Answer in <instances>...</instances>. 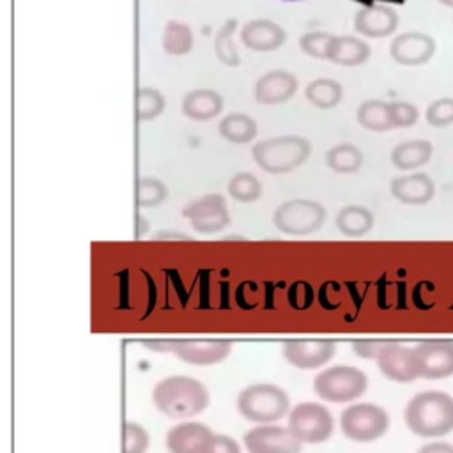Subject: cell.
<instances>
[{
	"mask_svg": "<svg viewBox=\"0 0 453 453\" xmlns=\"http://www.w3.org/2000/svg\"><path fill=\"white\" fill-rule=\"evenodd\" d=\"M152 402L161 414L173 419H188L207 409L209 391L195 377L170 375L156 382Z\"/></svg>",
	"mask_w": 453,
	"mask_h": 453,
	"instance_id": "cell-1",
	"label": "cell"
},
{
	"mask_svg": "<svg viewBox=\"0 0 453 453\" xmlns=\"http://www.w3.org/2000/svg\"><path fill=\"white\" fill-rule=\"evenodd\" d=\"M403 419L419 437H442L453 430V396L437 389L421 391L407 402Z\"/></svg>",
	"mask_w": 453,
	"mask_h": 453,
	"instance_id": "cell-2",
	"label": "cell"
},
{
	"mask_svg": "<svg viewBox=\"0 0 453 453\" xmlns=\"http://www.w3.org/2000/svg\"><path fill=\"white\" fill-rule=\"evenodd\" d=\"M311 152V143L304 136L283 134L265 138L251 147L253 161L267 173L281 175L301 166Z\"/></svg>",
	"mask_w": 453,
	"mask_h": 453,
	"instance_id": "cell-3",
	"label": "cell"
},
{
	"mask_svg": "<svg viewBox=\"0 0 453 453\" xmlns=\"http://www.w3.org/2000/svg\"><path fill=\"white\" fill-rule=\"evenodd\" d=\"M235 407L248 421L267 425L290 412V400L283 388L273 382H255L239 391Z\"/></svg>",
	"mask_w": 453,
	"mask_h": 453,
	"instance_id": "cell-4",
	"label": "cell"
},
{
	"mask_svg": "<svg viewBox=\"0 0 453 453\" xmlns=\"http://www.w3.org/2000/svg\"><path fill=\"white\" fill-rule=\"evenodd\" d=\"M368 389V377L356 366L334 365L320 370L313 379V391L331 403H347L363 396Z\"/></svg>",
	"mask_w": 453,
	"mask_h": 453,
	"instance_id": "cell-5",
	"label": "cell"
},
{
	"mask_svg": "<svg viewBox=\"0 0 453 453\" xmlns=\"http://www.w3.org/2000/svg\"><path fill=\"white\" fill-rule=\"evenodd\" d=\"M326 221V209L322 203L310 198H290L280 203L273 212V225L287 235L315 234Z\"/></svg>",
	"mask_w": 453,
	"mask_h": 453,
	"instance_id": "cell-6",
	"label": "cell"
},
{
	"mask_svg": "<svg viewBox=\"0 0 453 453\" xmlns=\"http://www.w3.org/2000/svg\"><path fill=\"white\" fill-rule=\"evenodd\" d=\"M342 434L354 442H373L389 428L388 412L375 403H352L340 416Z\"/></svg>",
	"mask_w": 453,
	"mask_h": 453,
	"instance_id": "cell-7",
	"label": "cell"
},
{
	"mask_svg": "<svg viewBox=\"0 0 453 453\" xmlns=\"http://www.w3.org/2000/svg\"><path fill=\"white\" fill-rule=\"evenodd\" d=\"M288 430L301 444H322L334 428L329 409L317 402H301L288 412Z\"/></svg>",
	"mask_w": 453,
	"mask_h": 453,
	"instance_id": "cell-8",
	"label": "cell"
},
{
	"mask_svg": "<svg viewBox=\"0 0 453 453\" xmlns=\"http://www.w3.org/2000/svg\"><path fill=\"white\" fill-rule=\"evenodd\" d=\"M182 218L189 219L198 234H216L230 225V212L221 193H207L182 207Z\"/></svg>",
	"mask_w": 453,
	"mask_h": 453,
	"instance_id": "cell-9",
	"label": "cell"
},
{
	"mask_svg": "<svg viewBox=\"0 0 453 453\" xmlns=\"http://www.w3.org/2000/svg\"><path fill=\"white\" fill-rule=\"evenodd\" d=\"M248 453H301L303 444L294 437L288 426L257 425L242 437Z\"/></svg>",
	"mask_w": 453,
	"mask_h": 453,
	"instance_id": "cell-10",
	"label": "cell"
},
{
	"mask_svg": "<svg viewBox=\"0 0 453 453\" xmlns=\"http://www.w3.org/2000/svg\"><path fill=\"white\" fill-rule=\"evenodd\" d=\"M232 347L234 345L228 340H170V354L196 366L225 361L230 356Z\"/></svg>",
	"mask_w": 453,
	"mask_h": 453,
	"instance_id": "cell-11",
	"label": "cell"
},
{
	"mask_svg": "<svg viewBox=\"0 0 453 453\" xmlns=\"http://www.w3.org/2000/svg\"><path fill=\"white\" fill-rule=\"evenodd\" d=\"M418 373L423 379H444L453 375V342L426 340L414 345Z\"/></svg>",
	"mask_w": 453,
	"mask_h": 453,
	"instance_id": "cell-12",
	"label": "cell"
},
{
	"mask_svg": "<svg viewBox=\"0 0 453 453\" xmlns=\"http://www.w3.org/2000/svg\"><path fill=\"white\" fill-rule=\"evenodd\" d=\"M336 343L331 340H288L281 347V354L292 366L299 370L322 368L333 359Z\"/></svg>",
	"mask_w": 453,
	"mask_h": 453,
	"instance_id": "cell-13",
	"label": "cell"
},
{
	"mask_svg": "<svg viewBox=\"0 0 453 453\" xmlns=\"http://www.w3.org/2000/svg\"><path fill=\"white\" fill-rule=\"evenodd\" d=\"M375 361L380 373L393 382L407 384L419 379L414 347L389 342L388 347L380 352V356Z\"/></svg>",
	"mask_w": 453,
	"mask_h": 453,
	"instance_id": "cell-14",
	"label": "cell"
},
{
	"mask_svg": "<svg viewBox=\"0 0 453 453\" xmlns=\"http://www.w3.org/2000/svg\"><path fill=\"white\" fill-rule=\"evenodd\" d=\"M435 39L425 32H403L396 35L389 44V55L402 65L426 64L435 53Z\"/></svg>",
	"mask_w": 453,
	"mask_h": 453,
	"instance_id": "cell-15",
	"label": "cell"
},
{
	"mask_svg": "<svg viewBox=\"0 0 453 453\" xmlns=\"http://www.w3.org/2000/svg\"><path fill=\"white\" fill-rule=\"evenodd\" d=\"M297 78L285 69H273L258 76L253 85L255 101L260 104L287 103L297 92Z\"/></svg>",
	"mask_w": 453,
	"mask_h": 453,
	"instance_id": "cell-16",
	"label": "cell"
},
{
	"mask_svg": "<svg viewBox=\"0 0 453 453\" xmlns=\"http://www.w3.org/2000/svg\"><path fill=\"white\" fill-rule=\"evenodd\" d=\"M398 27V14L384 4L361 7L354 16V30L365 37H386Z\"/></svg>",
	"mask_w": 453,
	"mask_h": 453,
	"instance_id": "cell-17",
	"label": "cell"
},
{
	"mask_svg": "<svg viewBox=\"0 0 453 453\" xmlns=\"http://www.w3.org/2000/svg\"><path fill=\"white\" fill-rule=\"evenodd\" d=\"M287 41V32L265 18L250 19L241 28V42L255 51H274Z\"/></svg>",
	"mask_w": 453,
	"mask_h": 453,
	"instance_id": "cell-18",
	"label": "cell"
},
{
	"mask_svg": "<svg viewBox=\"0 0 453 453\" xmlns=\"http://www.w3.org/2000/svg\"><path fill=\"white\" fill-rule=\"evenodd\" d=\"M389 191L393 198H396L402 203L423 205L434 198L435 184L426 173L414 172V173L395 177L389 184Z\"/></svg>",
	"mask_w": 453,
	"mask_h": 453,
	"instance_id": "cell-19",
	"label": "cell"
},
{
	"mask_svg": "<svg viewBox=\"0 0 453 453\" xmlns=\"http://www.w3.org/2000/svg\"><path fill=\"white\" fill-rule=\"evenodd\" d=\"M212 430L200 421H184L166 432L165 446L168 453H198Z\"/></svg>",
	"mask_w": 453,
	"mask_h": 453,
	"instance_id": "cell-20",
	"label": "cell"
},
{
	"mask_svg": "<svg viewBox=\"0 0 453 453\" xmlns=\"http://www.w3.org/2000/svg\"><path fill=\"white\" fill-rule=\"evenodd\" d=\"M370 46L354 35H333L326 50V60L338 65H361L370 58Z\"/></svg>",
	"mask_w": 453,
	"mask_h": 453,
	"instance_id": "cell-21",
	"label": "cell"
},
{
	"mask_svg": "<svg viewBox=\"0 0 453 453\" xmlns=\"http://www.w3.org/2000/svg\"><path fill=\"white\" fill-rule=\"evenodd\" d=\"M180 110L191 120H209L221 113L223 97L212 88H193L182 97Z\"/></svg>",
	"mask_w": 453,
	"mask_h": 453,
	"instance_id": "cell-22",
	"label": "cell"
},
{
	"mask_svg": "<svg viewBox=\"0 0 453 453\" xmlns=\"http://www.w3.org/2000/svg\"><path fill=\"white\" fill-rule=\"evenodd\" d=\"M434 147L428 140H407L393 147L389 159L398 170H414L426 165Z\"/></svg>",
	"mask_w": 453,
	"mask_h": 453,
	"instance_id": "cell-23",
	"label": "cell"
},
{
	"mask_svg": "<svg viewBox=\"0 0 453 453\" xmlns=\"http://www.w3.org/2000/svg\"><path fill=\"white\" fill-rule=\"evenodd\" d=\"M373 212L363 205H345L338 211L334 223L345 237H363L373 226Z\"/></svg>",
	"mask_w": 453,
	"mask_h": 453,
	"instance_id": "cell-24",
	"label": "cell"
},
{
	"mask_svg": "<svg viewBox=\"0 0 453 453\" xmlns=\"http://www.w3.org/2000/svg\"><path fill=\"white\" fill-rule=\"evenodd\" d=\"M356 119L361 127L373 131V133H386L395 129L391 113H389V103L380 99H368L363 101L357 106Z\"/></svg>",
	"mask_w": 453,
	"mask_h": 453,
	"instance_id": "cell-25",
	"label": "cell"
},
{
	"mask_svg": "<svg viewBox=\"0 0 453 453\" xmlns=\"http://www.w3.org/2000/svg\"><path fill=\"white\" fill-rule=\"evenodd\" d=\"M219 134L230 143H248L257 136V122L246 113H226L218 124Z\"/></svg>",
	"mask_w": 453,
	"mask_h": 453,
	"instance_id": "cell-26",
	"label": "cell"
},
{
	"mask_svg": "<svg viewBox=\"0 0 453 453\" xmlns=\"http://www.w3.org/2000/svg\"><path fill=\"white\" fill-rule=\"evenodd\" d=\"M304 96L313 106L329 110V108H334L336 104H340V101L343 97V87L336 80L317 78L306 85Z\"/></svg>",
	"mask_w": 453,
	"mask_h": 453,
	"instance_id": "cell-27",
	"label": "cell"
},
{
	"mask_svg": "<svg viewBox=\"0 0 453 453\" xmlns=\"http://www.w3.org/2000/svg\"><path fill=\"white\" fill-rule=\"evenodd\" d=\"M193 42L195 39L189 25L177 19L166 21L161 35V44L168 55H173V57L186 55L193 48Z\"/></svg>",
	"mask_w": 453,
	"mask_h": 453,
	"instance_id": "cell-28",
	"label": "cell"
},
{
	"mask_svg": "<svg viewBox=\"0 0 453 453\" xmlns=\"http://www.w3.org/2000/svg\"><path fill=\"white\" fill-rule=\"evenodd\" d=\"M326 165L334 173H356L363 165V152L352 143H338L326 152Z\"/></svg>",
	"mask_w": 453,
	"mask_h": 453,
	"instance_id": "cell-29",
	"label": "cell"
},
{
	"mask_svg": "<svg viewBox=\"0 0 453 453\" xmlns=\"http://www.w3.org/2000/svg\"><path fill=\"white\" fill-rule=\"evenodd\" d=\"M237 27H239V21L235 18L226 19L221 25V28L216 32L214 42H212L214 53L219 58V62L225 64V65H230V67H235V65L241 64V57H239L237 48H235V44L232 41Z\"/></svg>",
	"mask_w": 453,
	"mask_h": 453,
	"instance_id": "cell-30",
	"label": "cell"
},
{
	"mask_svg": "<svg viewBox=\"0 0 453 453\" xmlns=\"http://www.w3.org/2000/svg\"><path fill=\"white\" fill-rule=\"evenodd\" d=\"M226 191H228L230 198H234L235 202L251 203V202H257L260 198L262 184L253 173L239 172V173L232 175V179L228 180Z\"/></svg>",
	"mask_w": 453,
	"mask_h": 453,
	"instance_id": "cell-31",
	"label": "cell"
},
{
	"mask_svg": "<svg viewBox=\"0 0 453 453\" xmlns=\"http://www.w3.org/2000/svg\"><path fill=\"white\" fill-rule=\"evenodd\" d=\"M168 196V188L161 179L140 177L136 180V205L138 207H156L163 203Z\"/></svg>",
	"mask_w": 453,
	"mask_h": 453,
	"instance_id": "cell-32",
	"label": "cell"
},
{
	"mask_svg": "<svg viewBox=\"0 0 453 453\" xmlns=\"http://www.w3.org/2000/svg\"><path fill=\"white\" fill-rule=\"evenodd\" d=\"M165 110V97L152 87H140L136 90V119L152 120Z\"/></svg>",
	"mask_w": 453,
	"mask_h": 453,
	"instance_id": "cell-33",
	"label": "cell"
},
{
	"mask_svg": "<svg viewBox=\"0 0 453 453\" xmlns=\"http://www.w3.org/2000/svg\"><path fill=\"white\" fill-rule=\"evenodd\" d=\"M122 439V453H147L149 449V434L134 421L124 423Z\"/></svg>",
	"mask_w": 453,
	"mask_h": 453,
	"instance_id": "cell-34",
	"label": "cell"
},
{
	"mask_svg": "<svg viewBox=\"0 0 453 453\" xmlns=\"http://www.w3.org/2000/svg\"><path fill=\"white\" fill-rule=\"evenodd\" d=\"M333 39V34L329 32H306L299 37V48L304 55L317 58V60H324L326 58V50L329 41Z\"/></svg>",
	"mask_w": 453,
	"mask_h": 453,
	"instance_id": "cell-35",
	"label": "cell"
},
{
	"mask_svg": "<svg viewBox=\"0 0 453 453\" xmlns=\"http://www.w3.org/2000/svg\"><path fill=\"white\" fill-rule=\"evenodd\" d=\"M425 119L432 127H446L453 124V97H439L426 106Z\"/></svg>",
	"mask_w": 453,
	"mask_h": 453,
	"instance_id": "cell-36",
	"label": "cell"
},
{
	"mask_svg": "<svg viewBox=\"0 0 453 453\" xmlns=\"http://www.w3.org/2000/svg\"><path fill=\"white\" fill-rule=\"evenodd\" d=\"M389 113L395 127H411L418 122L419 117L418 108L407 101H391Z\"/></svg>",
	"mask_w": 453,
	"mask_h": 453,
	"instance_id": "cell-37",
	"label": "cell"
},
{
	"mask_svg": "<svg viewBox=\"0 0 453 453\" xmlns=\"http://www.w3.org/2000/svg\"><path fill=\"white\" fill-rule=\"evenodd\" d=\"M198 453H241V446L234 437L212 432Z\"/></svg>",
	"mask_w": 453,
	"mask_h": 453,
	"instance_id": "cell-38",
	"label": "cell"
},
{
	"mask_svg": "<svg viewBox=\"0 0 453 453\" xmlns=\"http://www.w3.org/2000/svg\"><path fill=\"white\" fill-rule=\"evenodd\" d=\"M388 343L389 342H382V340H359L352 343V350L361 359H377L380 352L388 347Z\"/></svg>",
	"mask_w": 453,
	"mask_h": 453,
	"instance_id": "cell-39",
	"label": "cell"
},
{
	"mask_svg": "<svg viewBox=\"0 0 453 453\" xmlns=\"http://www.w3.org/2000/svg\"><path fill=\"white\" fill-rule=\"evenodd\" d=\"M418 453H453V444L442 442V441H432L421 446Z\"/></svg>",
	"mask_w": 453,
	"mask_h": 453,
	"instance_id": "cell-40",
	"label": "cell"
},
{
	"mask_svg": "<svg viewBox=\"0 0 453 453\" xmlns=\"http://www.w3.org/2000/svg\"><path fill=\"white\" fill-rule=\"evenodd\" d=\"M154 239H177V241H191V237H189V235H186V234H177V232H168V230L156 234V235H154Z\"/></svg>",
	"mask_w": 453,
	"mask_h": 453,
	"instance_id": "cell-41",
	"label": "cell"
},
{
	"mask_svg": "<svg viewBox=\"0 0 453 453\" xmlns=\"http://www.w3.org/2000/svg\"><path fill=\"white\" fill-rule=\"evenodd\" d=\"M136 223H138V228H136V237H142L145 232H147V228H149V225H147V219L143 218V216H136Z\"/></svg>",
	"mask_w": 453,
	"mask_h": 453,
	"instance_id": "cell-42",
	"label": "cell"
},
{
	"mask_svg": "<svg viewBox=\"0 0 453 453\" xmlns=\"http://www.w3.org/2000/svg\"><path fill=\"white\" fill-rule=\"evenodd\" d=\"M439 4H442V5H446V7H453V0H437Z\"/></svg>",
	"mask_w": 453,
	"mask_h": 453,
	"instance_id": "cell-43",
	"label": "cell"
},
{
	"mask_svg": "<svg viewBox=\"0 0 453 453\" xmlns=\"http://www.w3.org/2000/svg\"><path fill=\"white\" fill-rule=\"evenodd\" d=\"M285 2H297V0H285Z\"/></svg>",
	"mask_w": 453,
	"mask_h": 453,
	"instance_id": "cell-44",
	"label": "cell"
}]
</instances>
